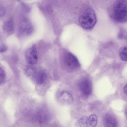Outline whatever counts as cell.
<instances>
[{
    "mask_svg": "<svg viewBox=\"0 0 127 127\" xmlns=\"http://www.w3.org/2000/svg\"><path fill=\"white\" fill-rule=\"evenodd\" d=\"M0 84H2L4 83L5 80V74L4 71L3 69L0 67Z\"/></svg>",
    "mask_w": 127,
    "mask_h": 127,
    "instance_id": "obj_15",
    "label": "cell"
},
{
    "mask_svg": "<svg viewBox=\"0 0 127 127\" xmlns=\"http://www.w3.org/2000/svg\"><path fill=\"white\" fill-rule=\"evenodd\" d=\"M7 50V47L5 45H2L0 47V52L3 53L5 52Z\"/></svg>",
    "mask_w": 127,
    "mask_h": 127,
    "instance_id": "obj_16",
    "label": "cell"
},
{
    "mask_svg": "<svg viewBox=\"0 0 127 127\" xmlns=\"http://www.w3.org/2000/svg\"><path fill=\"white\" fill-rule=\"evenodd\" d=\"M79 123L81 127H89L88 118L86 116L82 117L79 120Z\"/></svg>",
    "mask_w": 127,
    "mask_h": 127,
    "instance_id": "obj_14",
    "label": "cell"
},
{
    "mask_svg": "<svg viewBox=\"0 0 127 127\" xmlns=\"http://www.w3.org/2000/svg\"><path fill=\"white\" fill-rule=\"evenodd\" d=\"M4 28L6 32L8 34H11L13 32L14 25L13 21L11 20L6 22L4 24Z\"/></svg>",
    "mask_w": 127,
    "mask_h": 127,
    "instance_id": "obj_11",
    "label": "cell"
},
{
    "mask_svg": "<svg viewBox=\"0 0 127 127\" xmlns=\"http://www.w3.org/2000/svg\"><path fill=\"white\" fill-rule=\"evenodd\" d=\"M124 93L127 95V83L125 85L124 88Z\"/></svg>",
    "mask_w": 127,
    "mask_h": 127,
    "instance_id": "obj_17",
    "label": "cell"
},
{
    "mask_svg": "<svg viewBox=\"0 0 127 127\" xmlns=\"http://www.w3.org/2000/svg\"><path fill=\"white\" fill-rule=\"evenodd\" d=\"M125 115H126V117H127V105L126 106V108H125Z\"/></svg>",
    "mask_w": 127,
    "mask_h": 127,
    "instance_id": "obj_18",
    "label": "cell"
},
{
    "mask_svg": "<svg viewBox=\"0 0 127 127\" xmlns=\"http://www.w3.org/2000/svg\"><path fill=\"white\" fill-rule=\"evenodd\" d=\"M104 126L107 127H117L118 123L116 118L112 115L110 114H106L103 119Z\"/></svg>",
    "mask_w": 127,
    "mask_h": 127,
    "instance_id": "obj_6",
    "label": "cell"
},
{
    "mask_svg": "<svg viewBox=\"0 0 127 127\" xmlns=\"http://www.w3.org/2000/svg\"><path fill=\"white\" fill-rule=\"evenodd\" d=\"M61 63L63 68L69 70H76L80 66L76 57L70 52L63 51L61 56Z\"/></svg>",
    "mask_w": 127,
    "mask_h": 127,
    "instance_id": "obj_2",
    "label": "cell"
},
{
    "mask_svg": "<svg viewBox=\"0 0 127 127\" xmlns=\"http://www.w3.org/2000/svg\"><path fill=\"white\" fill-rule=\"evenodd\" d=\"M79 22L82 27L86 29L93 28L97 22V18L94 10L90 7L84 10L79 16Z\"/></svg>",
    "mask_w": 127,
    "mask_h": 127,
    "instance_id": "obj_1",
    "label": "cell"
},
{
    "mask_svg": "<svg viewBox=\"0 0 127 127\" xmlns=\"http://www.w3.org/2000/svg\"><path fill=\"white\" fill-rule=\"evenodd\" d=\"M47 76L45 72L42 70L38 69L32 79L37 84L41 85L45 82Z\"/></svg>",
    "mask_w": 127,
    "mask_h": 127,
    "instance_id": "obj_7",
    "label": "cell"
},
{
    "mask_svg": "<svg viewBox=\"0 0 127 127\" xmlns=\"http://www.w3.org/2000/svg\"><path fill=\"white\" fill-rule=\"evenodd\" d=\"M80 89L84 95H88L92 91V83L90 80L86 79L82 80L80 84Z\"/></svg>",
    "mask_w": 127,
    "mask_h": 127,
    "instance_id": "obj_5",
    "label": "cell"
},
{
    "mask_svg": "<svg viewBox=\"0 0 127 127\" xmlns=\"http://www.w3.org/2000/svg\"><path fill=\"white\" fill-rule=\"evenodd\" d=\"M114 20L120 22L127 21V1L126 0H116L113 7Z\"/></svg>",
    "mask_w": 127,
    "mask_h": 127,
    "instance_id": "obj_3",
    "label": "cell"
},
{
    "mask_svg": "<svg viewBox=\"0 0 127 127\" xmlns=\"http://www.w3.org/2000/svg\"><path fill=\"white\" fill-rule=\"evenodd\" d=\"M59 98L62 101L66 103H70L73 101V97L71 94L67 91H63L59 94Z\"/></svg>",
    "mask_w": 127,
    "mask_h": 127,
    "instance_id": "obj_8",
    "label": "cell"
},
{
    "mask_svg": "<svg viewBox=\"0 0 127 127\" xmlns=\"http://www.w3.org/2000/svg\"><path fill=\"white\" fill-rule=\"evenodd\" d=\"M38 69L34 66H29L26 68L25 72L27 75L32 78L37 72Z\"/></svg>",
    "mask_w": 127,
    "mask_h": 127,
    "instance_id": "obj_10",
    "label": "cell"
},
{
    "mask_svg": "<svg viewBox=\"0 0 127 127\" xmlns=\"http://www.w3.org/2000/svg\"><path fill=\"white\" fill-rule=\"evenodd\" d=\"M88 122L89 127H95L97 122V116L94 114L91 115L88 118Z\"/></svg>",
    "mask_w": 127,
    "mask_h": 127,
    "instance_id": "obj_13",
    "label": "cell"
},
{
    "mask_svg": "<svg viewBox=\"0 0 127 127\" xmlns=\"http://www.w3.org/2000/svg\"><path fill=\"white\" fill-rule=\"evenodd\" d=\"M26 58L27 62L31 65L36 64L38 61V56L36 47L33 45L27 51Z\"/></svg>",
    "mask_w": 127,
    "mask_h": 127,
    "instance_id": "obj_4",
    "label": "cell"
},
{
    "mask_svg": "<svg viewBox=\"0 0 127 127\" xmlns=\"http://www.w3.org/2000/svg\"><path fill=\"white\" fill-rule=\"evenodd\" d=\"M33 30L32 26L29 24L25 23H23L20 27V32L22 34L28 35L31 34Z\"/></svg>",
    "mask_w": 127,
    "mask_h": 127,
    "instance_id": "obj_9",
    "label": "cell"
},
{
    "mask_svg": "<svg viewBox=\"0 0 127 127\" xmlns=\"http://www.w3.org/2000/svg\"><path fill=\"white\" fill-rule=\"evenodd\" d=\"M119 55L122 60L127 61V46H122L120 49Z\"/></svg>",
    "mask_w": 127,
    "mask_h": 127,
    "instance_id": "obj_12",
    "label": "cell"
}]
</instances>
